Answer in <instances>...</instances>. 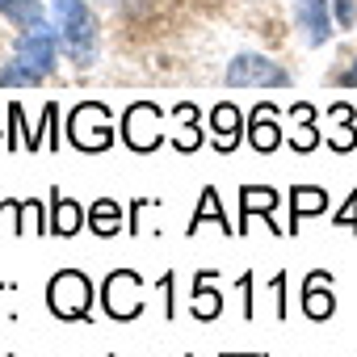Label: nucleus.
Masks as SVG:
<instances>
[{
    "label": "nucleus",
    "instance_id": "f257e3e1",
    "mask_svg": "<svg viewBox=\"0 0 357 357\" xmlns=\"http://www.w3.org/2000/svg\"><path fill=\"white\" fill-rule=\"evenodd\" d=\"M55 55H59V26L43 22L34 30H22L13 59L0 68V89H34L55 72Z\"/></svg>",
    "mask_w": 357,
    "mask_h": 357
},
{
    "label": "nucleus",
    "instance_id": "f03ea898",
    "mask_svg": "<svg viewBox=\"0 0 357 357\" xmlns=\"http://www.w3.org/2000/svg\"><path fill=\"white\" fill-rule=\"evenodd\" d=\"M51 9L59 26V47L68 51V59L76 68H93L97 63V13L84 0H51Z\"/></svg>",
    "mask_w": 357,
    "mask_h": 357
},
{
    "label": "nucleus",
    "instance_id": "7ed1b4c3",
    "mask_svg": "<svg viewBox=\"0 0 357 357\" xmlns=\"http://www.w3.org/2000/svg\"><path fill=\"white\" fill-rule=\"evenodd\" d=\"M47 311L59 324H84L93 319V282L80 269H59L47 282Z\"/></svg>",
    "mask_w": 357,
    "mask_h": 357
},
{
    "label": "nucleus",
    "instance_id": "20e7f679",
    "mask_svg": "<svg viewBox=\"0 0 357 357\" xmlns=\"http://www.w3.org/2000/svg\"><path fill=\"white\" fill-rule=\"evenodd\" d=\"M160 122H164V109H160L155 101H130V105H126V114H122L118 135L126 139V147H130V151L147 155V151H155V147H164V143H168V135L160 130Z\"/></svg>",
    "mask_w": 357,
    "mask_h": 357
},
{
    "label": "nucleus",
    "instance_id": "39448f33",
    "mask_svg": "<svg viewBox=\"0 0 357 357\" xmlns=\"http://www.w3.org/2000/svg\"><path fill=\"white\" fill-rule=\"evenodd\" d=\"M231 89H286L290 84V72L282 63H273L269 55H236L227 63V76H223Z\"/></svg>",
    "mask_w": 357,
    "mask_h": 357
},
{
    "label": "nucleus",
    "instance_id": "423d86ee",
    "mask_svg": "<svg viewBox=\"0 0 357 357\" xmlns=\"http://www.w3.org/2000/svg\"><path fill=\"white\" fill-rule=\"evenodd\" d=\"M26 219L34 223V236H51V215L43 211L38 198H0V236L5 231H22L26 236Z\"/></svg>",
    "mask_w": 357,
    "mask_h": 357
},
{
    "label": "nucleus",
    "instance_id": "0eeeda50",
    "mask_svg": "<svg viewBox=\"0 0 357 357\" xmlns=\"http://www.w3.org/2000/svg\"><path fill=\"white\" fill-rule=\"evenodd\" d=\"M278 202H282V194H278L273 185H240V227H236V236H244V227L252 223V215H261V219L269 223V231L282 236V227L273 223Z\"/></svg>",
    "mask_w": 357,
    "mask_h": 357
},
{
    "label": "nucleus",
    "instance_id": "6e6552de",
    "mask_svg": "<svg viewBox=\"0 0 357 357\" xmlns=\"http://www.w3.org/2000/svg\"><path fill=\"white\" fill-rule=\"evenodd\" d=\"M303 315L324 324L336 315V294H332V273L328 269H311L303 278Z\"/></svg>",
    "mask_w": 357,
    "mask_h": 357
},
{
    "label": "nucleus",
    "instance_id": "1a4fd4ad",
    "mask_svg": "<svg viewBox=\"0 0 357 357\" xmlns=\"http://www.w3.org/2000/svg\"><path fill=\"white\" fill-rule=\"evenodd\" d=\"M244 139H248L252 151H261V155H269V151L282 147V126H278V105H273V101H261V105L248 114Z\"/></svg>",
    "mask_w": 357,
    "mask_h": 357
},
{
    "label": "nucleus",
    "instance_id": "9d476101",
    "mask_svg": "<svg viewBox=\"0 0 357 357\" xmlns=\"http://www.w3.org/2000/svg\"><path fill=\"white\" fill-rule=\"evenodd\" d=\"M211 143H215V151L219 155H231L236 147H240V139H244V114L231 105V101H219L215 109H211Z\"/></svg>",
    "mask_w": 357,
    "mask_h": 357
},
{
    "label": "nucleus",
    "instance_id": "9b49d317",
    "mask_svg": "<svg viewBox=\"0 0 357 357\" xmlns=\"http://www.w3.org/2000/svg\"><path fill=\"white\" fill-rule=\"evenodd\" d=\"M215 282H219V269H215V265H202V269L194 273V298H190V311H194V319H202V324H211V319L223 315V294L215 290Z\"/></svg>",
    "mask_w": 357,
    "mask_h": 357
},
{
    "label": "nucleus",
    "instance_id": "f8f14e48",
    "mask_svg": "<svg viewBox=\"0 0 357 357\" xmlns=\"http://www.w3.org/2000/svg\"><path fill=\"white\" fill-rule=\"evenodd\" d=\"M294 17L307 30L311 47H324L332 38V5L328 0H294Z\"/></svg>",
    "mask_w": 357,
    "mask_h": 357
},
{
    "label": "nucleus",
    "instance_id": "ddd939ff",
    "mask_svg": "<svg viewBox=\"0 0 357 357\" xmlns=\"http://www.w3.org/2000/svg\"><path fill=\"white\" fill-rule=\"evenodd\" d=\"M290 223H286V236H298V223L307 215H324L328 211V190L324 185H290Z\"/></svg>",
    "mask_w": 357,
    "mask_h": 357
},
{
    "label": "nucleus",
    "instance_id": "4468645a",
    "mask_svg": "<svg viewBox=\"0 0 357 357\" xmlns=\"http://www.w3.org/2000/svg\"><path fill=\"white\" fill-rule=\"evenodd\" d=\"M89 219V211L76 202V198H63L59 190H51V236H76L80 223Z\"/></svg>",
    "mask_w": 357,
    "mask_h": 357
},
{
    "label": "nucleus",
    "instance_id": "2eb2a0df",
    "mask_svg": "<svg viewBox=\"0 0 357 357\" xmlns=\"http://www.w3.org/2000/svg\"><path fill=\"white\" fill-rule=\"evenodd\" d=\"M202 223H219V231H223V236H236V231H231V223H227V211H223V202H219V190H215V185H206V190H202V202H198V211L190 215V236H194Z\"/></svg>",
    "mask_w": 357,
    "mask_h": 357
},
{
    "label": "nucleus",
    "instance_id": "dca6fc26",
    "mask_svg": "<svg viewBox=\"0 0 357 357\" xmlns=\"http://www.w3.org/2000/svg\"><path fill=\"white\" fill-rule=\"evenodd\" d=\"M328 114L336 118V135L328 139V147H332V151H340V155H349V151L357 147V114H353V105H349V101H336Z\"/></svg>",
    "mask_w": 357,
    "mask_h": 357
},
{
    "label": "nucleus",
    "instance_id": "f3484780",
    "mask_svg": "<svg viewBox=\"0 0 357 357\" xmlns=\"http://www.w3.org/2000/svg\"><path fill=\"white\" fill-rule=\"evenodd\" d=\"M89 227H93L101 240L118 236V231H122V206H118L114 198H97V202L89 206Z\"/></svg>",
    "mask_w": 357,
    "mask_h": 357
},
{
    "label": "nucleus",
    "instance_id": "a211bd4d",
    "mask_svg": "<svg viewBox=\"0 0 357 357\" xmlns=\"http://www.w3.org/2000/svg\"><path fill=\"white\" fill-rule=\"evenodd\" d=\"M290 114L298 118V135L290 139V143H294V151H303V155H307V151H315V147H319V130H315V105H311V101H294V105H290Z\"/></svg>",
    "mask_w": 357,
    "mask_h": 357
},
{
    "label": "nucleus",
    "instance_id": "6ab92c4d",
    "mask_svg": "<svg viewBox=\"0 0 357 357\" xmlns=\"http://www.w3.org/2000/svg\"><path fill=\"white\" fill-rule=\"evenodd\" d=\"M0 17H9L17 30H34V26L47 22V13H43L38 0H0Z\"/></svg>",
    "mask_w": 357,
    "mask_h": 357
},
{
    "label": "nucleus",
    "instance_id": "aec40b11",
    "mask_svg": "<svg viewBox=\"0 0 357 357\" xmlns=\"http://www.w3.org/2000/svg\"><path fill=\"white\" fill-rule=\"evenodd\" d=\"M236 290L244 294V319H257V303H252L257 298V278L252 273H240L236 278Z\"/></svg>",
    "mask_w": 357,
    "mask_h": 357
},
{
    "label": "nucleus",
    "instance_id": "412c9836",
    "mask_svg": "<svg viewBox=\"0 0 357 357\" xmlns=\"http://www.w3.org/2000/svg\"><path fill=\"white\" fill-rule=\"evenodd\" d=\"M332 223H336V227H349V231L357 236V190H353V194L344 198V206H340V211L332 215Z\"/></svg>",
    "mask_w": 357,
    "mask_h": 357
},
{
    "label": "nucleus",
    "instance_id": "4be33fe9",
    "mask_svg": "<svg viewBox=\"0 0 357 357\" xmlns=\"http://www.w3.org/2000/svg\"><path fill=\"white\" fill-rule=\"evenodd\" d=\"M328 5H332L340 30H353V26H357V0H328Z\"/></svg>",
    "mask_w": 357,
    "mask_h": 357
},
{
    "label": "nucleus",
    "instance_id": "5701e85b",
    "mask_svg": "<svg viewBox=\"0 0 357 357\" xmlns=\"http://www.w3.org/2000/svg\"><path fill=\"white\" fill-rule=\"evenodd\" d=\"M5 143H9V151L22 147V105L17 101L9 105V135H5Z\"/></svg>",
    "mask_w": 357,
    "mask_h": 357
},
{
    "label": "nucleus",
    "instance_id": "b1692460",
    "mask_svg": "<svg viewBox=\"0 0 357 357\" xmlns=\"http://www.w3.org/2000/svg\"><path fill=\"white\" fill-rule=\"evenodd\" d=\"M286 273H273V282H269V290H273V298H278V319H290V303H286Z\"/></svg>",
    "mask_w": 357,
    "mask_h": 357
},
{
    "label": "nucleus",
    "instance_id": "393cba45",
    "mask_svg": "<svg viewBox=\"0 0 357 357\" xmlns=\"http://www.w3.org/2000/svg\"><path fill=\"white\" fill-rule=\"evenodd\" d=\"M160 290H164V315L172 319V315H176V303H172V290H176V273H172V269L160 278Z\"/></svg>",
    "mask_w": 357,
    "mask_h": 357
},
{
    "label": "nucleus",
    "instance_id": "a878e982",
    "mask_svg": "<svg viewBox=\"0 0 357 357\" xmlns=\"http://www.w3.org/2000/svg\"><path fill=\"white\" fill-rule=\"evenodd\" d=\"M147 206H155V198H135V202H130V231H126V236H139V215H143Z\"/></svg>",
    "mask_w": 357,
    "mask_h": 357
},
{
    "label": "nucleus",
    "instance_id": "bb28decb",
    "mask_svg": "<svg viewBox=\"0 0 357 357\" xmlns=\"http://www.w3.org/2000/svg\"><path fill=\"white\" fill-rule=\"evenodd\" d=\"M223 357H265V353H223Z\"/></svg>",
    "mask_w": 357,
    "mask_h": 357
},
{
    "label": "nucleus",
    "instance_id": "cd10ccee",
    "mask_svg": "<svg viewBox=\"0 0 357 357\" xmlns=\"http://www.w3.org/2000/svg\"><path fill=\"white\" fill-rule=\"evenodd\" d=\"M9 286H13V282H0V294H5V290H9Z\"/></svg>",
    "mask_w": 357,
    "mask_h": 357
}]
</instances>
